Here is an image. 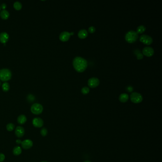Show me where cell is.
I'll use <instances>...</instances> for the list:
<instances>
[{
    "label": "cell",
    "instance_id": "cell-24",
    "mask_svg": "<svg viewBox=\"0 0 162 162\" xmlns=\"http://www.w3.org/2000/svg\"><path fill=\"white\" fill-rule=\"evenodd\" d=\"M89 88L87 87H84L81 89V93L83 94L86 95L88 94V93L89 92Z\"/></svg>",
    "mask_w": 162,
    "mask_h": 162
},
{
    "label": "cell",
    "instance_id": "cell-25",
    "mask_svg": "<svg viewBox=\"0 0 162 162\" xmlns=\"http://www.w3.org/2000/svg\"><path fill=\"white\" fill-rule=\"evenodd\" d=\"M41 134L42 136H45L47 135L48 130L47 129L45 128H42L41 129Z\"/></svg>",
    "mask_w": 162,
    "mask_h": 162
},
{
    "label": "cell",
    "instance_id": "cell-27",
    "mask_svg": "<svg viewBox=\"0 0 162 162\" xmlns=\"http://www.w3.org/2000/svg\"><path fill=\"white\" fill-rule=\"evenodd\" d=\"M5 156L2 153H0V162H2L5 159Z\"/></svg>",
    "mask_w": 162,
    "mask_h": 162
},
{
    "label": "cell",
    "instance_id": "cell-1",
    "mask_svg": "<svg viewBox=\"0 0 162 162\" xmlns=\"http://www.w3.org/2000/svg\"><path fill=\"white\" fill-rule=\"evenodd\" d=\"M88 61L81 57H76L73 60V66L78 72L84 71L88 67Z\"/></svg>",
    "mask_w": 162,
    "mask_h": 162
},
{
    "label": "cell",
    "instance_id": "cell-29",
    "mask_svg": "<svg viewBox=\"0 0 162 162\" xmlns=\"http://www.w3.org/2000/svg\"><path fill=\"white\" fill-rule=\"evenodd\" d=\"M16 143H17V144H21V141H20V139H17V140H16Z\"/></svg>",
    "mask_w": 162,
    "mask_h": 162
},
{
    "label": "cell",
    "instance_id": "cell-30",
    "mask_svg": "<svg viewBox=\"0 0 162 162\" xmlns=\"http://www.w3.org/2000/svg\"><path fill=\"white\" fill-rule=\"evenodd\" d=\"M90 162V161H85V162Z\"/></svg>",
    "mask_w": 162,
    "mask_h": 162
},
{
    "label": "cell",
    "instance_id": "cell-32",
    "mask_svg": "<svg viewBox=\"0 0 162 162\" xmlns=\"http://www.w3.org/2000/svg\"><path fill=\"white\" fill-rule=\"evenodd\" d=\"M0 85H1V82L0 81Z\"/></svg>",
    "mask_w": 162,
    "mask_h": 162
},
{
    "label": "cell",
    "instance_id": "cell-28",
    "mask_svg": "<svg viewBox=\"0 0 162 162\" xmlns=\"http://www.w3.org/2000/svg\"><path fill=\"white\" fill-rule=\"evenodd\" d=\"M6 4L5 3H3L1 4V8L3 9V10H5V9L6 8Z\"/></svg>",
    "mask_w": 162,
    "mask_h": 162
},
{
    "label": "cell",
    "instance_id": "cell-12",
    "mask_svg": "<svg viewBox=\"0 0 162 162\" xmlns=\"http://www.w3.org/2000/svg\"><path fill=\"white\" fill-rule=\"evenodd\" d=\"M25 133V130L23 128L20 126L17 127L15 131V134L18 138L22 137Z\"/></svg>",
    "mask_w": 162,
    "mask_h": 162
},
{
    "label": "cell",
    "instance_id": "cell-23",
    "mask_svg": "<svg viewBox=\"0 0 162 162\" xmlns=\"http://www.w3.org/2000/svg\"><path fill=\"white\" fill-rule=\"evenodd\" d=\"M15 128V125L13 123H9L6 126V129L8 131H12Z\"/></svg>",
    "mask_w": 162,
    "mask_h": 162
},
{
    "label": "cell",
    "instance_id": "cell-31",
    "mask_svg": "<svg viewBox=\"0 0 162 162\" xmlns=\"http://www.w3.org/2000/svg\"><path fill=\"white\" fill-rule=\"evenodd\" d=\"M41 162H48L47 161H42Z\"/></svg>",
    "mask_w": 162,
    "mask_h": 162
},
{
    "label": "cell",
    "instance_id": "cell-18",
    "mask_svg": "<svg viewBox=\"0 0 162 162\" xmlns=\"http://www.w3.org/2000/svg\"><path fill=\"white\" fill-rule=\"evenodd\" d=\"M13 152V154H14V155H20L21 154V153L22 152L21 148H20V147L19 146H15V147H14Z\"/></svg>",
    "mask_w": 162,
    "mask_h": 162
},
{
    "label": "cell",
    "instance_id": "cell-6",
    "mask_svg": "<svg viewBox=\"0 0 162 162\" xmlns=\"http://www.w3.org/2000/svg\"><path fill=\"white\" fill-rule=\"evenodd\" d=\"M139 40L141 42L147 45L151 44L153 41L152 38L151 36L146 34H143L141 35Z\"/></svg>",
    "mask_w": 162,
    "mask_h": 162
},
{
    "label": "cell",
    "instance_id": "cell-4",
    "mask_svg": "<svg viewBox=\"0 0 162 162\" xmlns=\"http://www.w3.org/2000/svg\"><path fill=\"white\" fill-rule=\"evenodd\" d=\"M43 108L42 106L39 103H34L31 108V112L35 115H40L42 112Z\"/></svg>",
    "mask_w": 162,
    "mask_h": 162
},
{
    "label": "cell",
    "instance_id": "cell-16",
    "mask_svg": "<svg viewBox=\"0 0 162 162\" xmlns=\"http://www.w3.org/2000/svg\"><path fill=\"white\" fill-rule=\"evenodd\" d=\"M10 16V14L6 10H3L0 13V16L2 19L6 20Z\"/></svg>",
    "mask_w": 162,
    "mask_h": 162
},
{
    "label": "cell",
    "instance_id": "cell-21",
    "mask_svg": "<svg viewBox=\"0 0 162 162\" xmlns=\"http://www.w3.org/2000/svg\"><path fill=\"white\" fill-rule=\"evenodd\" d=\"M14 7L16 10H20L22 8V4L20 1H15L14 4Z\"/></svg>",
    "mask_w": 162,
    "mask_h": 162
},
{
    "label": "cell",
    "instance_id": "cell-20",
    "mask_svg": "<svg viewBox=\"0 0 162 162\" xmlns=\"http://www.w3.org/2000/svg\"><path fill=\"white\" fill-rule=\"evenodd\" d=\"M2 89L3 91L7 92L10 89V85L7 82H4L2 85Z\"/></svg>",
    "mask_w": 162,
    "mask_h": 162
},
{
    "label": "cell",
    "instance_id": "cell-15",
    "mask_svg": "<svg viewBox=\"0 0 162 162\" xmlns=\"http://www.w3.org/2000/svg\"><path fill=\"white\" fill-rule=\"evenodd\" d=\"M26 121H27V117L25 115H21L18 117L17 122L19 124L23 125L25 124Z\"/></svg>",
    "mask_w": 162,
    "mask_h": 162
},
{
    "label": "cell",
    "instance_id": "cell-11",
    "mask_svg": "<svg viewBox=\"0 0 162 162\" xmlns=\"http://www.w3.org/2000/svg\"><path fill=\"white\" fill-rule=\"evenodd\" d=\"M71 36L70 33L68 32H63L61 33L60 35V39L61 41L63 42L67 41L70 38V37Z\"/></svg>",
    "mask_w": 162,
    "mask_h": 162
},
{
    "label": "cell",
    "instance_id": "cell-3",
    "mask_svg": "<svg viewBox=\"0 0 162 162\" xmlns=\"http://www.w3.org/2000/svg\"><path fill=\"white\" fill-rule=\"evenodd\" d=\"M12 74L11 71L8 68H2L0 69V80L2 81H9L12 78Z\"/></svg>",
    "mask_w": 162,
    "mask_h": 162
},
{
    "label": "cell",
    "instance_id": "cell-13",
    "mask_svg": "<svg viewBox=\"0 0 162 162\" xmlns=\"http://www.w3.org/2000/svg\"><path fill=\"white\" fill-rule=\"evenodd\" d=\"M9 38V34L6 32H2L0 33V42L5 44Z\"/></svg>",
    "mask_w": 162,
    "mask_h": 162
},
{
    "label": "cell",
    "instance_id": "cell-10",
    "mask_svg": "<svg viewBox=\"0 0 162 162\" xmlns=\"http://www.w3.org/2000/svg\"><path fill=\"white\" fill-rule=\"evenodd\" d=\"M33 142L30 139H26L21 143L22 147L24 149H29L33 146Z\"/></svg>",
    "mask_w": 162,
    "mask_h": 162
},
{
    "label": "cell",
    "instance_id": "cell-14",
    "mask_svg": "<svg viewBox=\"0 0 162 162\" xmlns=\"http://www.w3.org/2000/svg\"><path fill=\"white\" fill-rule=\"evenodd\" d=\"M78 35V37L81 39H85L88 36V32L87 30H86L85 29H82L79 32Z\"/></svg>",
    "mask_w": 162,
    "mask_h": 162
},
{
    "label": "cell",
    "instance_id": "cell-5",
    "mask_svg": "<svg viewBox=\"0 0 162 162\" xmlns=\"http://www.w3.org/2000/svg\"><path fill=\"white\" fill-rule=\"evenodd\" d=\"M131 101L134 103H140L143 101V97L142 95L138 92H133L130 95Z\"/></svg>",
    "mask_w": 162,
    "mask_h": 162
},
{
    "label": "cell",
    "instance_id": "cell-33",
    "mask_svg": "<svg viewBox=\"0 0 162 162\" xmlns=\"http://www.w3.org/2000/svg\"></svg>",
    "mask_w": 162,
    "mask_h": 162
},
{
    "label": "cell",
    "instance_id": "cell-2",
    "mask_svg": "<svg viewBox=\"0 0 162 162\" xmlns=\"http://www.w3.org/2000/svg\"><path fill=\"white\" fill-rule=\"evenodd\" d=\"M138 34L136 32L131 30L128 31L126 34L125 40L129 43H133L138 40Z\"/></svg>",
    "mask_w": 162,
    "mask_h": 162
},
{
    "label": "cell",
    "instance_id": "cell-7",
    "mask_svg": "<svg viewBox=\"0 0 162 162\" xmlns=\"http://www.w3.org/2000/svg\"><path fill=\"white\" fill-rule=\"evenodd\" d=\"M100 81L97 78H91L88 80V85L91 88H96L99 84Z\"/></svg>",
    "mask_w": 162,
    "mask_h": 162
},
{
    "label": "cell",
    "instance_id": "cell-9",
    "mask_svg": "<svg viewBox=\"0 0 162 162\" xmlns=\"http://www.w3.org/2000/svg\"><path fill=\"white\" fill-rule=\"evenodd\" d=\"M43 120L40 117H35L32 120V124L35 128H40L43 126Z\"/></svg>",
    "mask_w": 162,
    "mask_h": 162
},
{
    "label": "cell",
    "instance_id": "cell-26",
    "mask_svg": "<svg viewBox=\"0 0 162 162\" xmlns=\"http://www.w3.org/2000/svg\"><path fill=\"white\" fill-rule=\"evenodd\" d=\"M96 31V28H95L94 26H90L88 28V32L91 33H93Z\"/></svg>",
    "mask_w": 162,
    "mask_h": 162
},
{
    "label": "cell",
    "instance_id": "cell-19",
    "mask_svg": "<svg viewBox=\"0 0 162 162\" xmlns=\"http://www.w3.org/2000/svg\"><path fill=\"white\" fill-rule=\"evenodd\" d=\"M146 30V28L144 26V25H140L136 29V32L137 34H142L143 32H145Z\"/></svg>",
    "mask_w": 162,
    "mask_h": 162
},
{
    "label": "cell",
    "instance_id": "cell-22",
    "mask_svg": "<svg viewBox=\"0 0 162 162\" xmlns=\"http://www.w3.org/2000/svg\"><path fill=\"white\" fill-rule=\"evenodd\" d=\"M134 53L135 55H136L137 59L138 60H141L143 58V55L141 53V51L138 49H136L134 51Z\"/></svg>",
    "mask_w": 162,
    "mask_h": 162
},
{
    "label": "cell",
    "instance_id": "cell-8",
    "mask_svg": "<svg viewBox=\"0 0 162 162\" xmlns=\"http://www.w3.org/2000/svg\"><path fill=\"white\" fill-rule=\"evenodd\" d=\"M154 49L151 47H146L143 49V55L148 57H152L154 54Z\"/></svg>",
    "mask_w": 162,
    "mask_h": 162
},
{
    "label": "cell",
    "instance_id": "cell-17",
    "mask_svg": "<svg viewBox=\"0 0 162 162\" xmlns=\"http://www.w3.org/2000/svg\"><path fill=\"white\" fill-rule=\"evenodd\" d=\"M129 98L128 94L127 93H123L119 96V100L122 103H125L128 101Z\"/></svg>",
    "mask_w": 162,
    "mask_h": 162
}]
</instances>
